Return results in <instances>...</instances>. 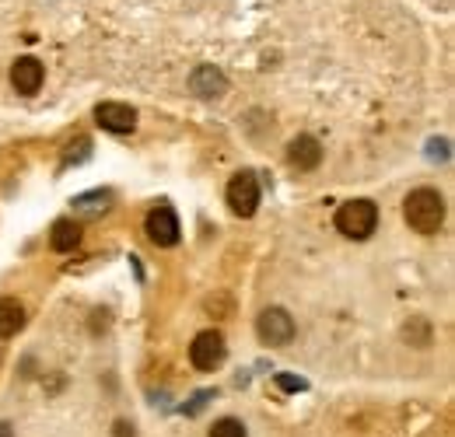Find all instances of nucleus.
I'll return each mask as SVG.
<instances>
[{"mask_svg": "<svg viewBox=\"0 0 455 437\" xmlns=\"http://www.w3.org/2000/svg\"><path fill=\"white\" fill-rule=\"evenodd\" d=\"M403 218L417 234H435L445 224V200L435 189H413L403 203Z\"/></svg>", "mask_w": 455, "mask_h": 437, "instance_id": "nucleus-1", "label": "nucleus"}, {"mask_svg": "<svg viewBox=\"0 0 455 437\" xmlns=\"http://www.w3.org/2000/svg\"><path fill=\"white\" fill-rule=\"evenodd\" d=\"M379 227V207L371 200H347L340 211H337V231L361 242V238H371Z\"/></svg>", "mask_w": 455, "mask_h": 437, "instance_id": "nucleus-2", "label": "nucleus"}, {"mask_svg": "<svg viewBox=\"0 0 455 437\" xmlns=\"http://www.w3.org/2000/svg\"><path fill=\"white\" fill-rule=\"evenodd\" d=\"M228 357V346H225V336L218 329H204L193 343H189V361L196 371H218L225 364Z\"/></svg>", "mask_w": 455, "mask_h": 437, "instance_id": "nucleus-3", "label": "nucleus"}, {"mask_svg": "<svg viewBox=\"0 0 455 437\" xmlns=\"http://www.w3.org/2000/svg\"><path fill=\"white\" fill-rule=\"evenodd\" d=\"M228 207L238 218H252L256 214V207H259V179L252 171L231 175V182H228Z\"/></svg>", "mask_w": 455, "mask_h": 437, "instance_id": "nucleus-4", "label": "nucleus"}, {"mask_svg": "<svg viewBox=\"0 0 455 437\" xmlns=\"http://www.w3.org/2000/svg\"><path fill=\"white\" fill-rule=\"evenodd\" d=\"M256 332H259V339L267 346H287L294 339V319L287 315L284 308H267L256 319Z\"/></svg>", "mask_w": 455, "mask_h": 437, "instance_id": "nucleus-5", "label": "nucleus"}, {"mask_svg": "<svg viewBox=\"0 0 455 437\" xmlns=\"http://www.w3.org/2000/svg\"><path fill=\"white\" fill-rule=\"evenodd\" d=\"M43 81H46V70H43V63H39L36 56H21V60H14V67H11V84H14L18 95H25V99L39 95Z\"/></svg>", "mask_w": 455, "mask_h": 437, "instance_id": "nucleus-6", "label": "nucleus"}, {"mask_svg": "<svg viewBox=\"0 0 455 437\" xmlns=\"http://www.w3.org/2000/svg\"><path fill=\"white\" fill-rule=\"evenodd\" d=\"M144 231H148V238L155 242V245H162V249H172L175 242H179V218H175V211L172 207H155L148 220H144Z\"/></svg>", "mask_w": 455, "mask_h": 437, "instance_id": "nucleus-7", "label": "nucleus"}, {"mask_svg": "<svg viewBox=\"0 0 455 437\" xmlns=\"http://www.w3.org/2000/svg\"><path fill=\"white\" fill-rule=\"evenodd\" d=\"M287 162H291V168H298V171H312L315 164L323 162V144L315 137H308V133H298L287 144Z\"/></svg>", "mask_w": 455, "mask_h": 437, "instance_id": "nucleus-8", "label": "nucleus"}, {"mask_svg": "<svg viewBox=\"0 0 455 437\" xmlns=\"http://www.w3.org/2000/svg\"><path fill=\"white\" fill-rule=\"evenodd\" d=\"M95 119L109 133H133V126H137V112L130 106H123V102H102L95 109Z\"/></svg>", "mask_w": 455, "mask_h": 437, "instance_id": "nucleus-9", "label": "nucleus"}, {"mask_svg": "<svg viewBox=\"0 0 455 437\" xmlns=\"http://www.w3.org/2000/svg\"><path fill=\"white\" fill-rule=\"evenodd\" d=\"M189 88H193V95H200V99H218V95H225L228 81L218 67H200V70L189 77Z\"/></svg>", "mask_w": 455, "mask_h": 437, "instance_id": "nucleus-10", "label": "nucleus"}, {"mask_svg": "<svg viewBox=\"0 0 455 437\" xmlns=\"http://www.w3.org/2000/svg\"><path fill=\"white\" fill-rule=\"evenodd\" d=\"M77 242H81V227H77L70 218H63L53 224V231H50V245H53L57 252H74Z\"/></svg>", "mask_w": 455, "mask_h": 437, "instance_id": "nucleus-11", "label": "nucleus"}, {"mask_svg": "<svg viewBox=\"0 0 455 437\" xmlns=\"http://www.w3.org/2000/svg\"><path fill=\"white\" fill-rule=\"evenodd\" d=\"M25 326V308L14 298H0V336H14Z\"/></svg>", "mask_w": 455, "mask_h": 437, "instance_id": "nucleus-12", "label": "nucleus"}, {"mask_svg": "<svg viewBox=\"0 0 455 437\" xmlns=\"http://www.w3.org/2000/svg\"><path fill=\"white\" fill-rule=\"evenodd\" d=\"M211 437H245V427H242V420L225 417V420H218V424L211 427Z\"/></svg>", "mask_w": 455, "mask_h": 437, "instance_id": "nucleus-13", "label": "nucleus"}, {"mask_svg": "<svg viewBox=\"0 0 455 437\" xmlns=\"http://www.w3.org/2000/svg\"><path fill=\"white\" fill-rule=\"evenodd\" d=\"M109 203H113L109 193H92V196H77V200H74V211H102V207H109Z\"/></svg>", "mask_w": 455, "mask_h": 437, "instance_id": "nucleus-14", "label": "nucleus"}, {"mask_svg": "<svg viewBox=\"0 0 455 437\" xmlns=\"http://www.w3.org/2000/svg\"><path fill=\"white\" fill-rule=\"evenodd\" d=\"M277 385L284 388V392H305V378H294V375H277Z\"/></svg>", "mask_w": 455, "mask_h": 437, "instance_id": "nucleus-15", "label": "nucleus"}, {"mask_svg": "<svg viewBox=\"0 0 455 437\" xmlns=\"http://www.w3.org/2000/svg\"><path fill=\"white\" fill-rule=\"evenodd\" d=\"M116 437H133V427H130V424H123V420H119V424H116Z\"/></svg>", "mask_w": 455, "mask_h": 437, "instance_id": "nucleus-16", "label": "nucleus"}, {"mask_svg": "<svg viewBox=\"0 0 455 437\" xmlns=\"http://www.w3.org/2000/svg\"><path fill=\"white\" fill-rule=\"evenodd\" d=\"M14 431H11V424H0V437H11Z\"/></svg>", "mask_w": 455, "mask_h": 437, "instance_id": "nucleus-17", "label": "nucleus"}]
</instances>
